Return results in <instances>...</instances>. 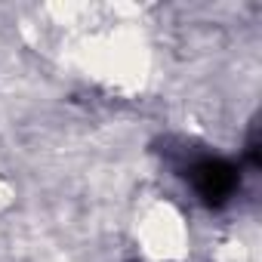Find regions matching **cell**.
Wrapping results in <instances>:
<instances>
[{
  "instance_id": "obj_1",
  "label": "cell",
  "mask_w": 262,
  "mask_h": 262,
  "mask_svg": "<svg viewBox=\"0 0 262 262\" xmlns=\"http://www.w3.org/2000/svg\"><path fill=\"white\" fill-rule=\"evenodd\" d=\"M188 179L194 185V191L201 194L204 204L210 207H222L241 185V176H237V167L225 158H201L191 164L188 170Z\"/></svg>"
}]
</instances>
